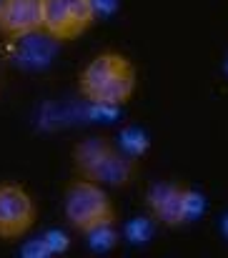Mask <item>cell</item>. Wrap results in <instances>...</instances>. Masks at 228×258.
I'll use <instances>...</instances> for the list:
<instances>
[{
    "mask_svg": "<svg viewBox=\"0 0 228 258\" xmlns=\"http://www.w3.org/2000/svg\"><path fill=\"white\" fill-rule=\"evenodd\" d=\"M38 221V203L30 190L15 180L0 183V241L23 238Z\"/></svg>",
    "mask_w": 228,
    "mask_h": 258,
    "instance_id": "obj_4",
    "label": "cell"
},
{
    "mask_svg": "<svg viewBox=\"0 0 228 258\" xmlns=\"http://www.w3.org/2000/svg\"><path fill=\"white\" fill-rule=\"evenodd\" d=\"M138 175V156L128 153L126 148H118V146H110L103 158L90 168L88 175L83 178H90L100 185H113V188H126L136 180Z\"/></svg>",
    "mask_w": 228,
    "mask_h": 258,
    "instance_id": "obj_7",
    "label": "cell"
},
{
    "mask_svg": "<svg viewBox=\"0 0 228 258\" xmlns=\"http://www.w3.org/2000/svg\"><path fill=\"white\" fill-rule=\"evenodd\" d=\"M43 33V0H0V35L20 40Z\"/></svg>",
    "mask_w": 228,
    "mask_h": 258,
    "instance_id": "obj_6",
    "label": "cell"
},
{
    "mask_svg": "<svg viewBox=\"0 0 228 258\" xmlns=\"http://www.w3.org/2000/svg\"><path fill=\"white\" fill-rule=\"evenodd\" d=\"M138 86L136 66L118 50H103L83 66L78 73V90L85 100L100 108L126 105Z\"/></svg>",
    "mask_w": 228,
    "mask_h": 258,
    "instance_id": "obj_1",
    "label": "cell"
},
{
    "mask_svg": "<svg viewBox=\"0 0 228 258\" xmlns=\"http://www.w3.org/2000/svg\"><path fill=\"white\" fill-rule=\"evenodd\" d=\"M63 213H66L68 226L85 236L116 223V208H113L110 196L103 190L100 183L83 175L68 183L66 196H63Z\"/></svg>",
    "mask_w": 228,
    "mask_h": 258,
    "instance_id": "obj_2",
    "label": "cell"
},
{
    "mask_svg": "<svg viewBox=\"0 0 228 258\" xmlns=\"http://www.w3.org/2000/svg\"><path fill=\"white\" fill-rule=\"evenodd\" d=\"M95 0H43V33L53 40H76L95 20Z\"/></svg>",
    "mask_w": 228,
    "mask_h": 258,
    "instance_id": "obj_3",
    "label": "cell"
},
{
    "mask_svg": "<svg viewBox=\"0 0 228 258\" xmlns=\"http://www.w3.org/2000/svg\"><path fill=\"white\" fill-rule=\"evenodd\" d=\"M146 203H148L151 216L155 221H160L163 226H181L193 216V211L198 206V196L191 188H186L183 183L168 180V183L153 185Z\"/></svg>",
    "mask_w": 228,
    "mask_h": 258,
    "instance_id": "obj_5",
    "label": "cell"
},
{
    "mask_svg": "<svg viewBox=\"0 0 228 258\" xmlns=\"http://www.w3.org/2000/svg\"><path fill=\"white\" fill-rule=\"evenodd\" d=\"M113 143L103 136H90V138H83L73 148V166H76L78 175H88L90 168L103 158V153L110 148Z\"/></svg>",
    "mask_w": 228,
    "mask_h": 258,
    "instance_id": "obj_8",
    "label": "cell"
}]
</instances>
